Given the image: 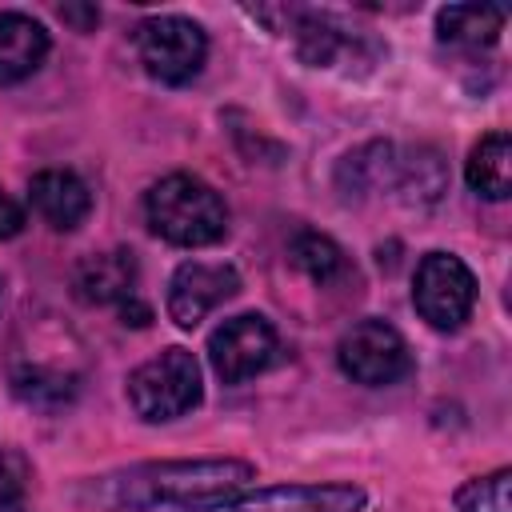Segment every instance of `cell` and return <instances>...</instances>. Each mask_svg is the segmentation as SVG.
<instances>
[{
    "label": "cell",
    "instance_id": "obj_1",
    "mask_svg": "<svg viewBox=\"0 0 512 512\" xmlns=\"http://www.w3.org/2000/svg\"><path fill=\"white\" fill-rule=\"evenodd\" d=\"M252 476L256 468L244 460H160L100 476L88 488V500L108 512H152L164 504L196 508V504L228 500Z\"/></svg>",
    "mask_w": 512,
    "mask_h": 512
},
{
    "label": "cell",
    "instance_id": "obj_2",
    "mask_svg": "<svg viewBox=\"0 0 512 512\" xmlns=\"http://www.w3.org/2000/svg\"><path fill=\"white\" fill-rule=\"evenodd\" d=\"M144 212H148V228L180 248H204L228 232V204L212 184L188 172H172L156 180L144 196Z\"/></svg>",
    "mask_w": 512,
    "mask_h": 512
},
{
    "label": "cell",
    "instance_id": "obj_3",
    "mask_svg": "<svg viewBox=\"0 0 512 512\" xmlns=\"http://www.w3.org/2000/svg\"><path fill=\"white\" fill-rule=\"evenodd\" d=\"M200 364L188 348H164L160 356L144 360L128 376V404L140 420L160 424L192 412L200 404Z\"/></svg>",
    "mask_w": 512,
    "mask_h": 512
},
{
    "label": "cell",
    "instance_id": "obj_4",
    "mask_svg": "<svg viewBox=\"0 0 512 512\" xmlns=\"http://www.w3.org/2000/svg\"><path fill=\"white\" fill-rule=\"evenodd\" d=\"M144 72L160 84H188L208 56V36L188 16H148L132 32Z\"/></svg>",
    "mask_w": 512,
    "mask_h": 512
},
{
    "label": "cell",
    "instance_id": "obj_5",
    "mask_svg": "<svg viewBox=\"0 0 512 512\" xmlns=\"http://www.w3.org/2000/svg\"><path fill=\"white\" fill-rule=\"evenodd\" d=\"M412 304L416 312L440 328V332H456L476 304V276L468 272V264L452 252H428L416 264V284H412Z\"/></svg>",
    "mask_w": 512,
    "mask_h": 512
},
{
    "label": "cell",
    "instance_id": "obj_6",
    "mask_svg": "<svg viewBox=\"0 0 512 512\" xmlns=\"http://www.w3.org/2000/svg\"><path fill=\"white\" fill-rule=\"evenodd\" d=\"M340 372L352 376L356 384L380 388V384H396L400 376L412 372V352L404 344V336L388 324V320H360L340 336L336 348Z\"/></svg>",
    "mask_w": 512,
    "mask_h": 512
},
{
    "label": "cell",
    "instance_id": "obj_7",
    "mask_svg": "<svg viewBox=\"0 0 512 512\" xmlns=\"http://www.w3.org/2000/svg\"><path fill=\"white\" fill-rule=\"evenodd\" d=\"M276 328L260 312H240L208 336V360L224 384H244L276 360Z\"/></svg>",
    "mask_w": 512,
    "mask_h": 512
},
{
    "label": "cell",
    "instance_id": "obj_8",
    "mask_svg": "<svg viewBox=\"0 0 512 512\" xmlns=\"http://www.w3.org/2000/svg\"><path fill=\"white\" fill-rule=\"evenodd\" d=\"M364 500L360 484H272L184 512H360Z\"/></svg>",
    "mask_w": 512,
    "mask_h": 512
},
{
    "label": "cell",
    "instance_id": "obj_9",
    "mask_svg": "<svg viewBox=\"0 0 512 512\" xmlns=\"http://www.w3.org/2000/svg\"><path fill=\"white\" fill-rule=\"evenodd\" d=\"M236 292H240V272L232 264L184 260L168 284V316L176 320V328H196L208 312H216Z\"/></svg>",
    "mask_w": 512,
    "mask_h": 512
},
{
    "label": "cell",
    "instance_id": "obj_10",
    "mask_svg": "<svg viewBox=\"0 0 512 512\" xmlns=\"http://www.w3.org/2000/svg\"><path fill=\"white\" fill-rule=\"evenodd\" d=\"M136 284V256L128 248L92 252L72 268V296L80 304H124Z\"/></svg>",
    "mask_w": 512,
    "mask_h": 512
},
{
    "label": "cell",
    "instance_id": "obj_11",
    "mask_svg": "<svg viewBox=\"0 0 512 512\" xmlns=\"http://www.w3.org/2000/svg\"><path fill=\"white\" fill-rule=\"evenodd\" d=\"M28 200L32 208L56 228V232H72L84 224V216L92 212V196H88V184L68 172V168H44L32 176L28 184Z\"/></svg>",
    "mask_w": 512,
    "mask_h": 512
},
{
    "label": "cell",
    "instance_id": "obj_12",
    "mask_svg": "<svg viewBox=\"0 0 512 512\" xmlns=\"http://www.w3.org/2000/svg\"><path fill=\"white\" fill-rule=\"evenodd\" d=\"M288 32L296 36V52L304 64L312 68H332V64H348L356 56V44L364 36H352L340 20H332L328 12H296L288 8Z\"/></svg>",
    "mask_w": 512,
    "mask_h": 512
},
{
    "label": "cell",
    "instance_id": "obj_13",
    "mask_svg": "<svg viewBox=\"0 0 512 512\" xmlns=\"http://www.w3.org/2000/svg\"><path fill=\"white\" fill-rule=\"evenodd\" d=\"M48 56V32L24 12H0V84L32 76Z\"/></svg>",
    "mask_w": 512,
    "mask_h": 512
},
{
    "label": "cell",
    "instance_id": "obj_14",
    "mask_svg": "<svg viewBox=\"0 0 512 512\" xmlns=\"http://www.w3.org/2000/svg\"><path fill=\"white\" fill-rule=\"evenodd\" d=\"M504 20H508L504 4H448L436 12V36L452 48L480 52L496 44Z\"/></svg>",
    "mask_w": 512,
    "mask_h": 512
},
{
    "label": "cell",
    "instance_id": "obj_15",
    "mask_svg": "<svg viewBox=\"0 0 512 512\" xmlns=\"http://www.w3.org/2000/svg\"><path fill=\"white\" fill-rule=\"evenodd\" d=\"M468 188L480 192L484 200H504L512 192V140L508 132H488L472 152H468Z\"/></svg>",
    "mask_w": 512,
    "mask_h": 512
},
{
    "label": "cell",
    "instance_id": "obj_16",
    "mask_svg": "<svg viewBox=\"0 0 512 512\" xmlns=\"http://www.w3.org/2000/svg\"><path fill=\"white\" fill-rule=\"evenodd\" d=\"M404 196V204L412 208H428L448 192V168L440 160V152L432 148H416L408 160H396V180H392Z\"/></svg>",
    "mask_w": 512,
    "mask_h": 512
},
{
    "label": "cell",
    "instance_id": "obj_17",
    "mask_svg": "<svg viewBox=\"0 0 512 512\" xmlns=\"http://www.w3.org/2000/svg\"><path fill=\"white\" fill-rule=\"evenodd\" d=\"M288 256H292V264H296L312 284H320V288H328V284H336V280L348 276V256H344L340 244H336L332 236H324V232H312V228L296 232L292 244H288Z\"/></svg>",
    "mask_w": 512,
    "mask_h": 512
},
{
    "label": "cell",
    "instance_id": "obj_18",
    "mask_svg": "<svg viewBox=\"0 0 512 512\" xmlns=\"http://www.w3.org/2000/svg\"><path fill=\"white\" fill-rule=\"evenodd\" d=\"M392 180H396V152L388 140H372V144L348 152L336 172V184L344 188V196H360V192L392 184Z\"/></svg>",
    "mask_w": 512,
    "mask_h": 512
},
{
    "label": "cell",
    "instance_id": "obj_19",
    "mask_svg": "<svg viewBox=\"0 0 512 512\" xmlns=\"http://www.w3.org/2000/svg\"><path fill=\"white\" fill-rule=\"evenodd\" d=\"M508 484H512V472L508 468H496L488 476H476V480H468V484L456 488V508L460 512H512Z\"/></svg>",
    "mask_w": 512,
    "mask_h": 512
},
{
    "label": "cell",
    "instance_id": "obj_20",
    "mask_svg": "<svg viewBox=\"0 0 512 512\" xmlns=\"http://www.w3.org/2000/svg\"><path fill=\"white\" fill-rule=\"evenodd\" d=\"M16 392H20L28 404L56 408V404H64V400L76 396V376L48 372V368H20V372H16Z\"/></svg>",
    "mask_w": 512,
    "mask_h": 512
},
{
    "label": "cell",
    "instance_id": "obj_21",
    "mask_svg": "<svg viewBox=\"0 0 512 512\" xmlns=\"http://www.w3.org/2000/svg\"><path fill=\"white\" fill-rule=\"evenodd\" d=\"M28 476L20 452H0V512H28Z\"/></svg>",
    "mask_w": 512,
    "mask_h": 512
},
{
    "label": "cell",
    "instance_id": "obj_22",
    "mask_svg": "<svg viewBox=\"0 0 512 512\" xmlns=\"http://www.w3.org/2000/svg\"><path fill=\"white\" fill-rule=\"evenodd\" d=\"M24 228V208L0 188V240H12Z\"/></svg>",
    "mask_w": 512,
    "mask_h": 512
},
{
    "label": "cell",
    "instance_id": "obj_23",
    "mask_svg": "<svg viewBox=\"0 0 512 512\" xmlns=\"http://www.w3.org/2000/svg\"><path fill=\"white\" fill-rule=\"evenodd\" d=\"M60 20L76 24V32H92L100 24V8H92V4H60Z\"/></svg>",
    "mask_w": 512,
    "mask_h": 512
}]
</instances>
